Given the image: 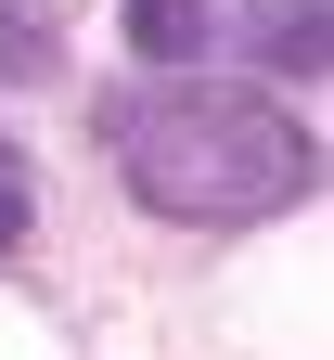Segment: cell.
I'll return each instance as SVG.
<instances>
[{"label": "cell", "instance_id": "cell-3", "mask_svg": "<svg viewBox=\"0 0 334 360\" xmlns=\"http://www.w3.org/2000/svg\"><path fill=\"white\" fill-rule=\"evenodd\" d=\"M219 13L206 0H129V52H206Z\"/></svg>", "mask_w": 334, "mask_h": 360}, {"label": "cell", "instance_id": "cell-4", "mask_svg": "<svg viewBox=\"0 0 334 360\" xmlns=\"http://www.w3.org/2000/svg\"><path fill=\"white\" fill-rule=\"evenodd\" d=\"M13 232H26V155L0 142V257H13Z\"/></svg>", "mask_w": 334, "mask_h": 360}, {"label": "cell", "instance_id": "cell-2", "mask_svg": "<svg viewBox=\"0 0 334 360\" xmlns=\"http://www.w3.org/2000/svg\"><path fill=\"white\" fill-rule=\"evenodd\" d=\"M231 39H245L257 65L309 77V65H321V0H245V26H231Z\"/></svg>", "mask_w": 334, "mask_h": 360}, {"label": "cell", "instance_id": "cell-1", "mask_svg": "<svg viewBox=\"0 0 334 360\" xmlns=\"http://www.w3.org/2000/svg\"><path fill=\"white\" fill-rule=\"evenodd\" d=\"M103 155H116V180L155 219H193V232H245V219L309 193V129L283 103H257V90H219V77L116 90L103 103Z\"/></svg>", "mask_w": 334, "mask_h": 360}]
</instances>
